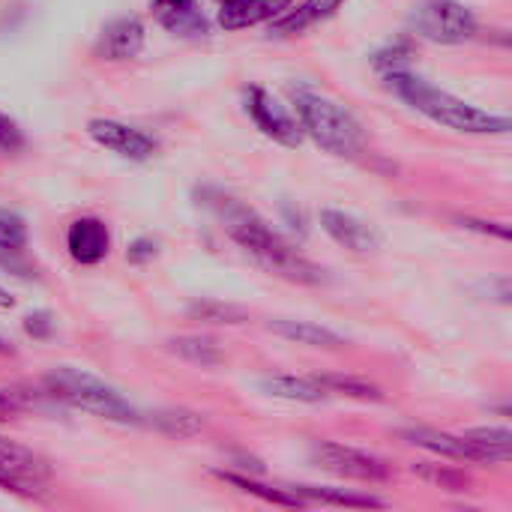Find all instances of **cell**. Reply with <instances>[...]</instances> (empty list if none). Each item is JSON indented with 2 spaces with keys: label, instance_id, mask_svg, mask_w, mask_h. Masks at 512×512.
Returning <instances> with one entry per match:
<instances>
[{
  "label": "cell",
  "instance_id": "obj_1",
  "mask_svg": "<svg viewBox=\"0 0 512 512\" xmlns=\"http://www.w3.org/2000/svg\"><path fill=\"white\" fill-rule=\"evenodd\" d=\"M216 216L222 219L225 234L255 261L261 264L267 273L282 276L288 282L297 285H321L327 282L324 270L309 261L306 255H300L279 231L270 228V222H264L252 207L240 204L237 198L219 195L216 201H210Z\"/></svg>",
  "mask_w": 512,
  "mask_h": 512
},
{
  "label": "cell",
  "instance_id": "obj_2",
  "mask_svg": "<svg viewBox=\"0 0 512 512\" xmlns=\"http://www.w3.org/2000/svg\"><path fill=\"white\" fill-rule=\"evenodd\" d=\"M384 81L402 102H408L414 111H420L423 117H429L432 123H438L444 129L465 132V135H504V132H510V117L489 114V111L429 84L426 78L414 75L411 69L390 72V75H384Z\"/></svg>",
  "mask_w": 512,
  "mask_h": 512
},
{
  "label": "cell",
  "instance_id": "obj_3",
  "mask_svg": "<svg viewBox=\"0 0 512 512\" xmlns=\"http://www.w3.org/2000/svg\"><path fill=\"white\" fill-rule=\"evenodd\" d=\"M291 102L303 135H309L321 150L333 156H357L366 144L360 120L339 102L309 90L291 87Z\"/></svg>",
  "mask_w": 512,
  "mask_h": 512
},
{
  "label": "cell",
  "instance_id": "obj_4",
  "mask_svg": "<svg viewBox=\"0 0 512 512\" xmlns=\"http://www.w3.org/2000/svg\"><path fill=\"white\" fill-rule=\"evenodd\" d=\"M42 387H45V396H51L75 411H84V414H93V417H102L111 423H138L141 420L138 411L129 405V399L117 387L105 384L102 378H96L90 372L60 366L42 378Z\"/></svg>",
  "mask_w": 512,
  "mask_h": 512
},
{
  "label": "cell",
  "instance_id": "obj_5",
  "mask_svg": "<svg viewBox=\"0 0 512 512\" xmlns=\"http://www.w3.org/2000/svg\"><path fill=\"white\" fill-rule=\"evenodd\" d=\"M408 27L414 36L438 45H459L477 36V18L459 0H417Z\"/></svg>",
  "mask_w": 512,
  "mask_h": 512
},
{
  "label": "cell",
  "instance_id": "obj_6",
  "mask_svg": "<svg viewBox=\"0 0 512 512\" xmlns=\"http://www.w3.org/2000/svg\"><path fill=\"white\" fill-rule=\"evenodd\" d=\"M312 462L327 471L336 474L342 480H357V483H384L390 480V465L372 453H363L357 447H345V444H333V441H315L309 447Z\"/></svg>",
  "mask_w": 512,
  "mask_h": 512
},
{
  "label": "cell",
  "instance_id": "obj_7",
  "mask_svg": "<svg viewBox=\"0 0 512 512\" xmlns=\"http://www.w3.org/2000/svg\"><path fill=\"white\" fill-rule=\"evenodd\" d=\"M246 114L252 117L255 129H261V135L273 138L282 147H300L303 144V129L297 123V117H291V111L264 87H246Z\"/></svg>",
  "mask_w": 512,
  "mask_h": 512
},
{
  "label": "cell",
  "instance_id": "obj_8",
  "mask_svg": "<svg viewBox=\"0 0 512 512\" xmlns=\"http://www.w3.org/2000/svg\"><path fill=\"white\" fill-rule=\"evenodd\" d=\"M87 135L99 147H105V150L117 153L120 159H129V162H147L156 153V141L147 132H141L135 126H126L120 120L96 117V120L87 123Z\"/></svg>",
  "mask_w": 512,
  "mask_h": 512
},
{
  "label": "cell",
  "instance_id": "obj_9",
  "mask_svg": "<svg viewBox=\"0 0 512 512\" xmlns=\"http://www.w3.org/2000/svg\"><path fill=\"white\" fill-rule=\"evenodd\" d=\"M321 228L327 231L330 240H336L342 249H351L357 255L381 249V240H384L372 222L345 210H321Z\"/></svg>",
  "mask_w": 512,
  "mask_h": 512
},
{
  "label": "cell",
  "instance_id": "obj_10",
  "mask_svg": "<svg viewBox=\"0 0 512 512\" xmlns=\"http://www.w3.org/2000/svg\"><path fill=\"white\" fill-rule=\"evenodd\" d=\"M66 249L69 258L81 267H96L99 261H105L108 249H111V234L108 225L96 216H81L69 225L66 231Z\"/></svg>",
  "mask_w": 512,
  "mask_h": 512
},
{
  "label": "cell",
  "instance_id": "obj_11",
  "mask_svg": "<svg viewBox=\"0 0 512 512\" xmlns=\"http://www.w3.org/2000/svg\"><path fill=\"white\" fill-rule=\"evenodd\" d=\"M144 48V24L135 15H120L108 21L96 39V57L102 60H132Z\"/></svg>",
  "mask_w": 512,
  "mask_h": 512
},
{
  "label": "cell",
  "instance_id": "obj_12",
  "mask_svg": "<svg viewBox=\"0 0 512 512\" xmlns=\"http://www.w3.org/2000/svg\"><path fill=\"white\" fill-rule=\"evenodd\" d=\"M294 0H225L219 9V24L225 30H243L288 12Z\"/></svg>",
  "mask_w": 512,
  "mask_h": 512
},
{
  "label": "cell",
  "instance_id": "obj_13",
  "mask_svg": "<svg viewBox=\"0 0 512 512\" xmlns=\"http://www.w3.org/2000/svg\"><path fill=\"white\" fill-rule=\"evenodd\" d=\"M474 462H489V465H507L512 456V435L507 426H474L459 435Z\"/></svg>",
  "mask_w": 512,
  "mask_h": 512
},
{
  "label": "cell",
  "instance_id": "obj_14",
  "mask_svg": "<svg viewBox=\"0 0 512 512\" xmlns=\"http://www.w3.org/2000/svg\"><path fill=\"white\" fill-rule=\"evenodd\" d=\"M345 0H303L300 6H291L288 12H282L279 18L270 21V33L273 36H297L309 27H315L318 21H327Z\"/></svg>",
  "mask_w": 512,
  "mask_h": 512
},
{
  "label": "cell",
  "instance_id": "obj_15",
  "mask_svg": "<svg viewBox=\"0 0 512 512\" xmlns=\"http://www.w3.org/2000/svg\"><path fill=\"white\" fill-rule=\"evenodd\" d=\"M156 21L177 36H204L207 21L195 0H153Z\"/></svg>",
  "mask_w": 512,
  "mask_h": 512
},
{
  "label": "cell",
  "instance_id": "obj_16",
  "mask_svg": "<svg viewBox=\"0 0 512 512\" xmlns=\"http://www.w3.org/2000/svg\"><path fill=\"white\" fill-rule=\"evenodd\" d=\"M402 438L432 456H441V459H450V462H474L471 459V450L468 444L459 438V435H450V432H438V429H429V426H411L402 432Z\"/></svg>",
  "mask_w": 512,
  "mask_h": 512
},
{
  "label": "cell",
  "instance_id": "obj_17",
  "mask_svg": "<svg viewBox=\"0 0 512 512\" xmlns=\"http://www.w3.org/2000/svg\"><path fill=\"white\" fill-rule=\"evenodd\" d=\"M0 471L21 489L24 483H39L48 468L39 456H33L30 450L18 447L15 441L0 438Z\"/></svg>",
  "mask_w": 512,
  "mask_h": 512
},
{
  "label": "cell",
  "instance_id": "obj_18",
  "mask_svg": "<svg viewBox=\"0 0 512 512\" xmlns=\"http://www.w3.org/2000/svg\"><path fill=\"white\" fill-rule=\"evenodd\" d=\"M270 330L288 342L297 345H309V348H342L345 339L339 333H333L330 327L312 324V321H288V318H276L270 321Z\"/></svg>",
  "mask_w": 512,
  "mask_h": 512
},
{
  "label": "cell",
  "instance_id": "obj_19",
  "mask_svg": "<svg viewBox=\"0 0 512 512\" xmlns=\"http://www.w3.org/2000/svg\"><path fill=\"white\" fill-rule=\"evenodd\" d=\"M261 390L273 399H285V402H303V405H315L324 402L327 393L321 390V384L315 378H294V375H273L261 381Z\"/></svg>",
  "mask_w": 512,
  "mask_h": 512
},
{
  "label": "cell",
  "instance_id": "obj_20",
  "mask_svg": "<svg viewBox=\"0 0 512 512\" xmlns=\"http://www.w3.org/2000/svg\"><path fill=\"white\" fill-rule=\"evenodd\" d=\"M291 495H297L303 504H327V507H357V510H369V507H384V501L372 498V495H354L345 489H327V486H291Z\"/></svg>",
  "mask_w": 512,
  "mask_h": 512
},
{
  "label": "cell",
  "instance_id": "obj_21",
  "mask_svg": "<svg viewBox=\"0 0 512 512\" xmlns=\"http://www.w3.org/2000/svg\"><path fill=\"white\" fill-rule=\"evenodd\" d=\"M321 390L327 396H348V399H360V402H378L381 399V390L369 381H360V378H351V375H312Z\"/></svg>",
  "mask_w": 512,
  "mask_h": 512
},
{
  "label": "cell",
  "instance_id": "obj_22",
  "mask_svg": "<svg viewBox=\"0 0 512 512\" xmlns=\"http://www.w3.org/2000/svg\"><path fill=\"white\" fill-rule=\"evenodd\" d=\"M216 477H222L225 483L237 486L240 492L252 495V498H261L267 504H276V507H306L297 495H291L288 489H270V486H261L249 477H240V474H228V471H216Z\"/></svg>",
  "mask_w": 512,
  "mask_h": 512
},
{
  "label": "cell",
  "instance_id": "obj_23",
  "mask_svg": "<svg viewBox=\"0 0 512 512\" xmlns=\"http://www.w3.org/2000/svg\"><path fill=\"white\" fill-rule=\"evenodd\" d=\"M168 345H171V351L177 357H183V360H189L195 366H216L222 360L216 342L201 339V336H180V339H171Z\"/></svg>",
  "mask_w": 512,
  "mask_h": 512
},
{
  "label": "cell",
  "instance_id": "obj_24",
  "mask_svg": "<svg viewBox=\"0 0 512 512\" xmlns=\"http://www.w3.org/2000/svg\"><path fill=\"white\" fill-rule=\"evenodd\" d=\"M411 471L417 477H423L432 486H441L447 492H468L471 489V477H465V471H456L450 465H429V462H417L411 465Z\"/></svg>",
  "mask_w": 512,
  "mask_h": 512
},
{
  "label": "cell",
  "instance_id": "obj_25",
  "mask_svg": "<svg viewBox=\"0 0 512 512\" xmlns=\"http://www.w3.org/2000/svg\"><path fill=\"white\" fill-rule=\"evenodd\" d=\"M153 426L162 429L165 435H174V438H192L201 432V417L192 414V411H183V408H171V411H159L153 417Z\"/></svg>",
  "mask_w": 512,
  "mask_h": 512
},
{
  "label": "cell",
  "instance_id": "obj_26",
  "mask_svg": "<svg viewBox=\"0 0 512 512\" xmlns=\"http://www.w3.org/2000/svg\"><path fill=\"white\" fill-rule=\"evenodd\" d=\"M24 246H27V222L15 210L0 207V249L18 252Z\"/></svg>",
  "mask_w": 512,
  "mask_h": 512
},
{
  "label": "cell",
  "instance_id": "obj_27",
  "mask_svg": "<svg viewBox=\"0 0 512 512\" xmlns=\"http://www.w3.org/2000/svg\"><path fill=\"white\" fill-rule=\"evenodd\" d=\"M375 69H378L381 75L411 69V45H408L405 39H402V42L387 45L384 51H378V54H375Z\"/></svg>",
  "mask_w": 512,
  "mask_h": 512
},
{
  "label": "cell",
  "instance_id": "obj_28",
  "mask_svg": "<svg viewBox=\"0 0 512 512\" xmlns=\"http://www.w3.org/2000/svg\"><path fill=\"white\" fill-rule=\"evenodd\" d=\"M192 315L213 321V324H240L243 321V312L234 306H225V303H198V306H192Z\"/></svg>",
  "mask_w": 512,
  "mask_h": 512
},
{
  "label": "cell",
  "instance_id": "obj_29",
  "mask_svg": "<svg viewBox=\"0 0 512 512\" xmlns=\"http://www.w3.org/2000/svg\"><path fill=\"white\" fill-rule=\"evenodd\" d=\"M18 150H24V132H21V126L9 114L0 111V153L12 156Z\"/></svg>",
  "mask_w": 512,
  "mask_h": 512
},
{
  "label": "cell",
  "instance_id": "obj_30",
  "mask_svg": "<svg viewBox=\"0 0 512 512\" xmlns=\"http://www.w3.org/2000/svg\"><path fill=\"white\" fill-rule=\"evenodd\" d=\"M24 333H27L30 339H48V336L54 333V318H51V312H30V315L24 318Z\"/></svg>",
  "mask_w": 512,
  "mask_h": 512
},
{
  "label": "cell",
  "instance_id": "obj_31",
  "mask_svg": "<svg viewBox=\"0 0 512 512\" xmlns=\"http://www.w3.org/2000/svg\"><path fill=\"white\" fill-rule=\"evenodd\" d=\"M153 255H156V243H153L150 237H138V240L129 243V249H126V258L135 261V264H144V261H150Z\"/></svg>",
  "mask_w": 512,
  "mask_h": 512
},
{
  "label": "cell",
  "instance_id": "obj_32",
  "mask_svg": "<svg viewBox=\"0 0 512 512\" xmlns=\"http://www.w3.org/2000/svg\"><path fill=\"white\" fill-rule=\"evenodd\" d=\"M459 225H462V228H471V231H480V234H492V237H498V240H507V237H510L507 225H501V222H477V219H459Z\"/></svg>",
  "mask_w": 512,
  "mask_h": 512
},
{
  "label": "cell",
  "instance_id": "obj_33",
  "mask_svg": "<svg viewBox=\"0 0 512 512\" xmlns=\"http://www.w3.org/2000/svg\"><path fill=\"white\" fill-rule=\"evenodd\" d=\"M9 414H12V399L0 393V420H6Z\"/></svg>",
  "mask_w": 512,
  "mask_h": 512
},
{
  "label": "cell",
  "instance_id": "obj_34",
  "mask_svg": "<svg viewBox=\"0 0 512 512\" xmlns=\"http://www.w3.org/2000/svg\"><path fill=\"white\" fill-rule=\"evenodd\" d=\"M12 306H15V297L0 285V309H12Z\"/></svg>",
  "mask_w": 512,
  "mask_h": 512
},
{
  "label": "cell",
  "instance_id": "obj_35",
  "mask_svg": "<svg viewBox=\"0 0 512 512\" xmlns=\"http://www.w3.org/2000/svg\"><path fill=\"white\" fill-rule=\"evenodd\" d=\"M0 489H12V492H21V489H18V486H15V483H12V480H9V477L3 474V471H0Z\"/></svg>",
  "mask_w": 512,
  "mask_h": 512
},
{
  "label": "cell",
  "instance_id": "obj_36",
  "mask_svg": "<svg viewBox=\"0 0 512 512\" xmlns=\"http://www.w3.org/2000/svg\"><path fill=\"white\" fill-rule=\"evenodd\" d=\"M0 354H15V351H12V345H9L6 339H0Z\"/></svg>",
  "mask_w": 512,
  "mask_h": 512
},
{
  "label": "cell",
  "instance_id": "obj_37",
  "mask_svg": "<svg viewBox=\"0 0 512 512\" xmlns=\"http://www.w3.org/2000/svg\"><path fill=\"white\" fill-rule=\"evenodd\" d=\"M222 3H225V0H222Z\"/></svg>",
  "mask_w": 512,
  "mask_h": 512
}]
</instances>
